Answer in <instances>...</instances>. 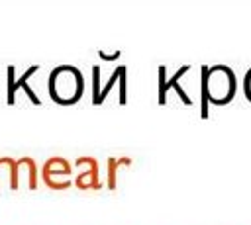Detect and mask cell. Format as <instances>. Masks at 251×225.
I'll use <instances>...</instances> for the list:
<instances>
[{"instance_id":"6da1fadb","label":"cell","mask_w":251,"mask_h":225,"mask_svg":"<svg viewBox=\"0 0 251 225\" xmlns=\"http://www.w3.org/2000/svg\"><path fill=\"white\" fill-rule=\"evenodd\" d=\"M49 98L59 106H73L82 98L84 76L73 65H59L47 76Z\"/></svg>"},{"instance_id":"7a4b0ae2","label":"cell","mask_w":251,"mask_h":225,"mask_svg":"<svg viewBox=\"0 0 251 225\" xmlns=\"http://www.w3.org/2000/svg\"><path fill=\"white\" fill-rule=\"evenodd\" d=\"M237 92L235 72L227 65L202 67V98L214 106H227Z\"/></svg>"},{"instance_id":"3957f363","label":"cell","mask_w":251,"mask_h":225,"mask_svg":"<svg viewBox=\"0 0 251 225\" xmlns=\"http://www.w3.org/2000/svg\"><path fill=\"white\" fill-rule=\"evenodd\" d=\"M41 180L51 190H67L73 182V166L65 157H49L41 166Z\"/></svg>"},{"instance_id":"277c9868","label":"cell","mask_w":251,"mask_h":225,"mask_svg":"<svg viewBox=\"0 0 251 225\" xmlns=\"http://www.w3.org/2000/svg\"><path fill=\"white\" fill-rule=\"evenodd\" d=\"M76 176H75V186L78 190H98L100 180H98V162L94 157H78L75 160Z\"/></svg>"},{"instance_id":"5b68a950","label":"cell","mask_w":251,"mask_h":225,"mask_svg":"<svg viewBox=\"0 0 251 225\" xmlns=\"http://www.w3.org/2000/svg\"><path fill=\"white\" fill-rule=\"evenodd\" d=\"M22 168L27 170V186H29V190H35L37 188V166H35V160L31 157H22V158L16 160L18 180H20V170Z\"/></svg>"},{"instance_id":"8992f818","label":"cell","mask_w":251,"mask_h":225,"mask_svg":"<svg viewBox=\"0 0 251 225\" xmlns=\"http://www.w3.org/2000/svg\"><path fill=\"white\" fill-rule=\"evenodd\" d=\"M129 162L127 158H110L108 160V184L110 188H116V172H118V164Z\"/></svg>"},{"instance_id":"52a82bcc","label":"cell","mask_w":251,"mask_h":225,"mask_svg":"<svg viewBox=\"0 0 251 225\" xmlns=\"http://www.w3.org/2000/svg\"><path fill=\"white\" fill-rule=\"evenodd\" d=\"M243 94H245V98L251 102V68L245 72V76H243Z\"/></svg>"}]
</instances>
